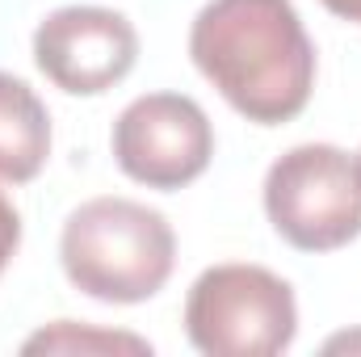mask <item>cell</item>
<instances>
[{
	"mask_svg": "<svg viewBox=\"0 0 361 357\" xmlns=\"http://www.w3.org/2000/svg\"><path fill=\"white\" fill-rule=\"evenodd\" d=\"M214 131L206 109L180 92L135 97L114 122V160L147 189H180L206 173Z\"/></svg>",
	"mask_w": 361,
	"mask_h": 357,
	"instance_id": "cell-5",
	"label": "cell"
},
{
	"mask_svg": "<svg viewBox=\"0 0 361 357\" xmlns=\"http://www.w3.org/2000/svg\"><path fill=\"white\" fill-rule=\"evenodd\" d=\"M328 13H336V17H345V21H357L361 25V0H319Z\"/></svg>",
	"mask_w": 361,
	"mask_h": 357,
	"instance_id": "cell-10",
	"label": "cell"
},
{
	"mask_svg": "<svg viewBox=\"0 0 361 357\" xmlns=\"http://www.w3.org/2000/svg\"><path fill=\"white\" fill-rule=\"evenodd\" d=\"M357 164H361V156H357Z\"/></svg>",
	"mask_w": 361,
	"mask_h": 357,
	"instance_id": "cell-11",
	"label": "cell"
},
{
	"mask_svg": "<svg viewBox=\"0 0 361 357\" xmlns=\"http://www.w3.org/2000/svg\"><path fill=\"white\" fill-rule=\"evenodd\" d=\"M17 244H21V214L13 210V202H8L4 189H0V273H4L8 261H13Z\"/></svg>",
	"mask_w": 361,
	"mask_h": 357,
	"instance_id": "cell-9",
	"label": "cell"
},
{
	"mask_svg": "<svg viewBox=\"0 0 361 357\" xmlns=\"http://www.w3.org/2000/svg\"><path fill=\"white\" fill-rule=\"evenodd\" d=\"M114 353V349H130V353H147V341L126 337V332H89L76 328L72 320H59L55 328H42L38 337L25 341V353Z\"/></svg>",
	"mask_w": 361,
	"mask_h": 357,
	"instance_id": "cell-8",
	"label": "cell"
},
{
	"mask_svg": "<svg viewBox=\"0 0 361 357\" xmlns=\"http://www.w3.org/2000/svg\"><path fill=\"white\" fill-rule=\"evenodd\" d=\"M139 59L135 25L101 4H68L55 8L34 30V63L63 92L97 97L130 76Z\"/></svg>",
	"mask_w": 361,
	"mask_h": 357,
	"instance_id": "cell-6",
	"label": "cell"
},
{
	"mask_svg": "<svg viewBox=\"0 0 361 357\" xmlns=\"http://www.w3.org/2000/svg\"><path fill=\"white\" fill-rule=\"evenodd\" d=\"M185 332L206 357H273L298 332L294 290L261 265H214L189 286Z\"/></svg>",
	"mask_w": 361,
	"mask_h": 357,
	"instance_id": "cell-3",
	"label": "cell"
},
{
	"mask_svg": "<svg viewBox=\"0 0 361 357\" xmlns=\"http://www.w3.org/2000/svg\"><path fill=\"white\" fill-rule=\"evenodd\" d=\"M189 55L235 114L261 126L298 118L315 89V47L290 0H210L189 30Z\"/></svg>",
	"mask_w": 361,
	"mask_h": 357,
	"instance_id": "cell-1",
	"label": "cell"
},
{
	"mask_svg": "<svg viewBox=\"0 0 361 357\" xmlns=\"http://www.w3.org/2000/svg\"><path fill=\"white\" fill-rule=\"evenodd\" d=\"M265 214L298 253H336L361 236V164L332 143H298L265 177Z\"/></svg>",
	"mask_w": 361,
	"mask_h": 357,
	"instance_id": "cell-4",
	"label": "cell"
},
{
	"mask_svg": "<svg viewBox=\"0 0 361 357\" xmlns=\"http://www.w3.org/2000/svg\"><path fill=\"white\" fill-rule=\"evenodd\" d=\"M63 273L97 303H143L177 265L169 219L130 198H92L68 214L59 240Z\"/></svg>",
	"mask_w": 361,
	"mask_h": 357,
	"instance_id": "cell-2",
	"label": "cell"
},
{
	"mask_svg": "<svg viewBox=\"0 0 361 357\" xmlns=\"http://www.w3.org/2000/svg\"><path fill=\"white\" fill-rule=\"evenodd\" d=\"M51 156V114L25 80L0 72V181L25 185Z\"/></svg>",
	"mask_w": 361,
	"mask_h": 357,
	"instance_id": "cell-7",
	"label": "cell"
}]
</instances>
